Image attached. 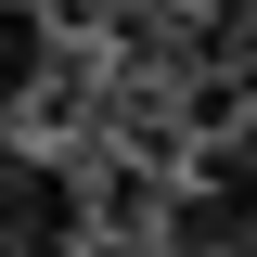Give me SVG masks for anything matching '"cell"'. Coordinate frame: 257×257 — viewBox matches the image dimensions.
<instances>
[{"mask_svg": "<svg viewBox=\"0 0 257 257\" xmlns=\"http://www.w3.org/2000/svg\"><path fill=\"white\" fill-rule=\"evenodd\" d=\"M0 257H90V180L39 142H0Z\"/></svg>", "mask_w": 257, "mask_h": 257, "instance_id": "cell-1", "label": "cell"}, {"mask_svg": "<svg viewBox=\"0 0 257 257\" xmlns=\"http://www.w3.org/2000/svg\"><path fill=\"white\" fill-rule=\"evenodd\" d=\"M52 77V13H0V116Z\"/></svg>", "mask_w": 257, "mask_h": 257, "instance_id": "cell-2", "label": "cell"}]
</instances>
